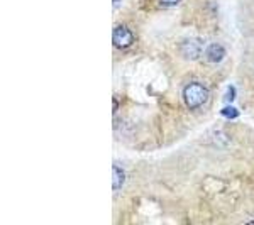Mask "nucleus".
I'll return each mask as SVG.
<instances>
[{
    "label": "nucleus",
    "instance_id": "obj_1",
    "mask_svg": "<svg viewBox=\"0 0 254 225\" xmlns=\"http://www.w3.org/2000/svg\"><path fill=\"white\" fill-rule=\"evenodd\" d=\"M207 98H208V90L202 83H196V81L187 85L185 90H183V100H185V105L190 110L202 107L207 102Z\"/></svg>",
    "mask_w": 254,
    "mask_h": 225
},
{
    "label": "nucleus",
    "instance_id": "obj_2",
    "mask_svg": "<svg viewBox=\"0 0 254 225\" xmlns=\"http://www.w3.org/2000/svg\"><path fill=\"white\" fill-rule=\"evenodd\" d=\"M132 41H134V36H132V32H130L129 29H127L126 26H119L114 29L112 32V43H114V46L119 48V49H127L132 44Z\"/></svg>",
    "mask_w": 254,
    "mask_h": 225
},
{
    "label": "nucleus",
    "instance_id": "obj_3",
    "mask_svg": "<svg viewBox=\"0 0 254 225\" xmlns=\"http://www.w3.org/2000/svg\"><path fill=\"white\" fill-rule=\"evenodd\" d=\"M203 46L200 39H187L183 41L182 44V55L185 56L187 59H196L202 56Z\"/></svg>",
    "mask_w": 254,
    "mask_h": 225
},
{
    "label": "nucleus",
    "instance_id": "obj_4",
    "mask_svg": "<svg viewBox=\"0 0 254 225\" xmlns=\"http://www.w3.org/2000/svg\"><path fill=\"white\" fill-rule=\"evenodd\" d=\"M205 53H207V59L212 61V63H219V61H222L225 56L224 46H220V44H217V43L210 44V46L205 49Z\"/></svg>",
    "mask_w": 254,
    "mask_h": 225
},
{
    "label": "nucleus",
    "instance_id": "obj_5",
    "mask_svg": "<svg viewBox=\"0 0 254 225\" xmlns=\"http://www.w3.org/2000/svg\"><path fill=\"white\" fill-rule=\"evenodd\" d=\"M114 173H112V188L114 190H119L122 185H124V181H126V173H124V169L122 168H119L114 165Z\"/></svg>",
    "mask_w": 254,
    "mask_h": 225
},
{
    "label": "nucleus",
    "instance_id": "obj_6",
    "mask_svg": "<svg viewBox=\"0 0 254 225\" xmlns=\"http://www.w3.org/2000/svg\"><path fill=\"white\" fill-rule=\"evenodd\" d=\"M220 113H222V117L225 118H237L239 117V110L234 109V107H231V105H227V107H224L222 110H220Z\"/></svg>",
    "mask_w": 254,
    "mask_h": 225
},
{
    "label": "nucleus",
    "instance_id": "obj_7",
    "mask_svg": "<svg viewBox=\"0 0 254 225\" xmlns=\"http://www.w3.org/2000/svg\"><path fill=\"white\" fill-rule=\"evenodd\" d=\"M236 97V88L234 87H229V92H227V97H225V100L227 102H232Z\"/></svg>",
    "mask_w": 254,
    "mask_h": 225
},
{
    "label": "nucleus",
    "instance_id": "obj_8",
    "mask_svg": "<svg viewBox=\"0 0 254 225\" xmlns=\"http://www.w3.org/2000/svg\"><path fill=\"white\" fill-rule=\"evenodd\" d=\"M159 2H161L163 5H176V3H180L182 0H159Z\"/></svg>",
    "mask_w": 254,
    "mask_h": 225
}]
</instances>
